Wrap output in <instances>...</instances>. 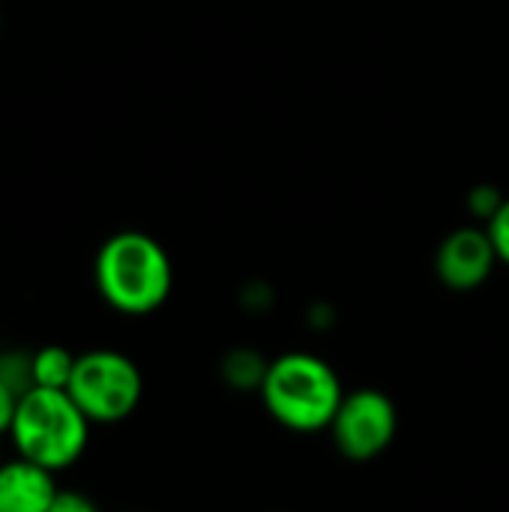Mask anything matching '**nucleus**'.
I'll return each instance as SVG.
<instances>
[{
  "label": "nucleus",
  "instance_id": "f257e3e1",
  "mask_svg": "<svg viewBox=\"0 0 509 512\" xmlns=\"http://www.w3.org/2000/svg\"><path fill=\"white\" fill-rule=\"evenodd\" d=\"M345 393L348 390L339 372L327 360L306 351H291L270 360L258 390L267 414L282 429L297 435L327 432Z\"/></svg>",
  "mask_w": 509,
  "mask_h": 512
},
{
  "label": "nucleus",
  "instance_id": "f03ea898",
  "mask_svg": "<svg viewBox=\"0 0 509 512\" xmlns=\"http://www.w3.org/2000/svg\"><path fill=\"white\" fill-rule=\"evenodd\" d=\"M99 297L120 315H150L165 306L174 270L168 252L144 231H120L108 237L96 255Z\"/></svg>",
  "mask_w": 509,
  "mask_h": 512
},
{
  "label": "nucleus",
  "instance_id": "7ed1b4c3",
  "mask_svg": "<svg viewBox=\"0 0 509 512\" xmlns=\"http://www.w3.org/2000/svg\"><path fill=\"white\" fill-rule=\"evenodd\" d=\"M90 429L93 423L66 390L33 387L18 399L6 438L15 447V456L36 462L51 474H63L87 453Z\"/></svg>",
  "mask_w": 509,
  "mask_h": 512
},
{
  "label": "nucleus",
  "instance_id": "20e7f679",
  "mask_svg": "<svg viewBox=\"0 0 509 512\" xmlns=\"http://www.w3.org/2000/svg\"><path fill=\"white\" fill-rule=\"evenodd\" d=\"M66 393L93 426H117L138 411L144 399V375L123 351L93 348L75 357Z\"/></svg>",
  "mask_w": 509,
  "mask_h": 512
},
{
  "label": "nucleus",
  "instance_id": "39448f33",
  "mask_svg": "<svg viewBox=\"0 0 509 512\" xmlns=\"http://www.w3.org/2000/svg\"><path fill=\"white\" fill-rule=\"evenodd\" d=\"M336 450L348 462H372L390 450L399 432V411L396 402L378 387H357L348 390L330 429Z\"/></svg>",
  "mask_w": 509,
  "mask_h": 512
},
{
  "label": "nucleus",
  "instance_id": "423d86ee",
  "mask_svg": "<svg viewBox=\"0 0 509 512\" xmlns=\"http://www.w3.org/2000/svg\"><path fill=\"white\" fill-rule=\"evenodd\" d=\"M498 264L495 243L486 228H456L435 252V273L450 291L480 288Z\"/></svg>",
  "mask_w": 509,
  "mask_h": 512
},
{
  "label": "nucleus",
  "instance_id": "0eeeda50",
  "mask_svg": "<svg viewBox=\"0 0 509 512\" xmlns=\"http://www.w3.org/2000/svg\"><path fill=\"white\" fill-rule=\"evenodd\" d=\"M57 474L21 456L0 462V512H48L57 495Z\"/></svg>",
  "mask_w": 509,
  "mask_h": 512
},
{
  "label": "nucleus",
  "instance_id": "6e6552de",
  "mask_svg": "<svg viewBox=\"0 0 509 512\" xmlns=\"http://www.w3.org/2000/svg\"><path fill=\"white\" fill-rule=\"evenodd\" d=\"M75 357L69 348L63 345H45L39 351L30 354V372H33V387L42 390H66L72 369H75Z\"/></svg>",
  "mask_w": 509,
  "mask_h": 512
},
{
  "label": "nucleus",
  "instance_id": "1a4fd4ad",
  "mask_svg": "<svg viewBox=\"0 0 509 512\" xmlns=\"http://www.w3.org/2000/svg\"><path fill=\"white\" fill-rule=\"evenodd\" d=\"M270 360H264L258 351L252 348H234L231 354H225L222 360V378L231 390H261L264 375H267Z\"/></svg>",
  "mask_w": 509,
  "mask_h": 512
},
{
  "label": "nucleus",
  "instance_id": "9d476101",
  "mask_svg": "<svg viewBox=\"0 0 509 512\" xmlns=\"http://www.w3.org/2000/svg\"><path fill=\"white\" fill-rule=\"evenodd\" d=\"M0 381H6L18 396L33 390V372H30V354L24 351H6L0 354Z\"/></svg>",
  "mask_w": 509,
  "mask_h": 512
},
{
  "label": "nucleus",
  "instance_id": "9b49d317",
  "mask_svg": "<svg viewBox=\"0 0 509 512\" xmlns=\"http://www.w3.org/2000/svg\"><path fill=\"white\" fill-rule=\"evenodd\" d=\"M492 243H495V252H498V261L509 264V198L501 201V207L489 216V225H486Z\"/></svg>",
  "mask_w": 509,
  "mask_h": 512
},
{
  "label": "nucleus",
  "instance_id": "f8f14e48",
  "mask_svg": "<svg viewBox=\"0 0 509 512\" xmlns=\"http://www.w3.org/2000/svg\"><path fill=\"white\" fill-rule=\"evenodd\" d=\"M48 512H102L99 504L81 489H57Z\"/></svg>",
  "mask_w": 509,
  "mask_h": 512
},
{
  "label": "nucleus",
  "instance_id": "ddd939ff",
  "mask_svg": "<svg viewBox=\"0 0 509 512\" xmlns=\"http://www.w3.org/2000/svg\"><path fill=\"white\" fill-rule=\"evenodd\" d=\"M18 399H21V396H18L6 381H0V438L9 435V426H12V420H15Z\"/></svg>",
  "mask_w": 509,
  "mask_h": 512
},
{
  "label": "nucleus",
  "instance_id": "4468645a",
  "mask_svg": "<svg viewBox=\"0 0 509 512\" xmlns=\"http://www.w3.org/2000/svg\"><path fill=\"white\" fill-rule=\"evenodd\" d=\"M0 462H3V453H0Z\"/></svg>",
  "mask_w": 509,
  "mask_h": 512
}]
</instances>
